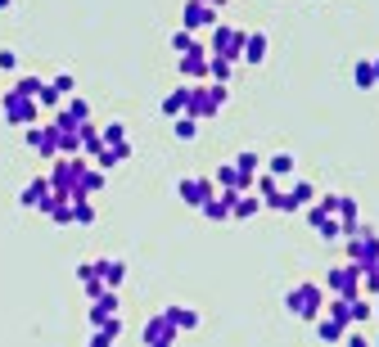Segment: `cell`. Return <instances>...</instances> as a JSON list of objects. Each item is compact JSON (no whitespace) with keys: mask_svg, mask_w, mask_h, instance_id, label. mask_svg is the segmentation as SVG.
Segmentation results:
<instances>
[{"mask_svg":"<svg viewBox=\"0 0 379 347\" xmlns=\"http://www.w3.org/2000/svg\"><path fill=\"white\" fill-rule=\"evenodd\" d=\"M0 108H5V118L14 122V127H32V122H36V99L32 95H18L14 86L0 91Z\"/></svg>","mask_w":379,"mask_h":347,"instance_id":"obj_6","label":"cell"},{"mask_svg":"<svg viewBox=\"0 0 379 347\" xmlns=\"http://www.w3.org/2000/svg\"><path fill=\"white\" fill-rule=\"evenodd\" d=\"M95 275H100L104 289H122V280H127V262H122V257H100V262H95Z\"/></svg>","mask_w":379,"mask_h":347,"instance_id":"obj_16","label":"cell"},{"mask_svg":"<svg viewBox=\"0 0 379 347\" xmlns=\"http://www.w3.org/2000/svg\"><path fill=\"white\" fill-rule=\"evenodd\" d=\"M18 68V55L14 50H0V72H14Z\"/></svg>","mask_w":379,"mask_h":347,"instance_id":"obj_44","label":"cell"},{"mask_svg":"<svg viewBox=\"0 0 379 347\" xmlns=\"http://www.w3.org/2000/svg\"><path fill=\"white\" fill-rule=\"evenodd\" d=\"M352 81H357L361 91H370V86H379V77H375V64H370V59H357V64H352Z\"/></svg>","mask_w":379,"mask_h":347,"instance_id":"obj_30","label":"cell"},{"mask_svg":"<svg viewBox=\"0 0 379 347\" xmlns=\"http://www.w3.org/2000/svg\"><path fill=\"white\" fill-rule=\"evenodd\" d=\"M348 329H352L348 320H339V316H329V312L316 316V339L329 343V347H339V343H344V334H348Z\"/></svg>","mask_w":379,"mask_h":347,"instance_id":"obj_12","label":"cell"},{"mask_svg":"<svg viewBox=\"0 0 379 347\" xmlns=\"http://www.w3.org/2000/svg\"><path fill=\"white\" fill-rule=\"evenodd\" d=\"M23 140L28 149H36V158H55V140H50V122H32V127H23Z\"/></svg>","mask_w":379,"mask_h":347,"instance_id":"obj_13","label":"cell"},{"mask_svg":"<svg viewBox=\"0 0 379 347\" xmlns=\"http://www.w3.org/2000/svg\"><path fill=\"white\" fill-rule=\"evenodd\" d=\"M266 50H271L266 32H244V50H239V59H244L249 68H262V64H266Z\"/></svg>","mask_w":379,"mask_h":347,"instance_id":"obj_11","label":"cell"},{"mask_svg":"<svg viewBox=\"0 0 379 347\" xmlns=\"http://www.w3.org/2000/svg\"><path fill=\"white\" fill-rule=\"evenodd\" d=\"M230 163H235V171H239V176H249V181L262 171V158H258V149H239V154L230 158Z\"/></svg>","mask_w":379,"mask_h":347,"instance_id":"obj_27","label":"cell"},{"mask_svg":"<svg viewBox=\"0 0 379 347\" xmlns=\"http://www.w3.org/2000/svg\"><path fill=\"white\" fill-rule=\"evenodd\" d=\"M100 140H104V144L127 140V127H122V122H108V127H100Z\"/></svg>","mask_w":379,"mask_h":347,"instance_id":"obj_40","label":"cell"},{"mask_svg":"<svg viewBox=\"0 0 379 347\" xmlns=\"http://www.w3.org/2000/svg\"><path fill=\"white\" fill-rule=\"evenodd\" d=\"M199 212L208 217V221H230V194H222V190H217L213 198H208V203L199 207Z\"/></svg>","mask_w":379,"mask_h":347,"instance_id":"obj_26","label":"cell"},{"mask_svg":"<svg viewBox=\"0 0 379 347\" xmlns=\"http://www.w3.org/2000/svg\"><path fill=\"white\" fill-rule=\"evenodd\" d=\"M293 167H298V163H293V154H289V149H276V154L266 158V171H271L276 181H289V176H293Z\"/></svg>","mask_w":379,"mask_h":347,"instance_id":"obj_24","label":"cell"},{"mask_svg":"<svg viewBox=\"0 0 379 347\" xmlns=\"http://www.w3.org/2000/svg\"><path fill=\"white\" fill-rule=\"evenodd\" d=\"M203 5H213V9H222V5H226V0H203Z\"/></svg>","mask_w":379,"mask_h":347,"instance_id":"obj_46","label":"cell"},{"mask_svg":"<svg viewBox=\"0 0 379 347\" xmlns=\"http://www.w3.org/2000/svg\"><path fill=\"white\" fill-rule=\"evenodd\" d=\"M370 302H375V320H379V297H370Z\"/></svg>","mask_w":379,"mask_h":347,"instance_id":"obj_47","label":"cell"},{"mask_svg":"<svg viewBox=\"0 0 379 347\" xmlns=\"http://www.w3.org/2000/svg\"><path fill=\"white\" fill-rule=\"evenodd\" d=\"M226 108V86H217V81H199V86H190V108H186V118L194 122H208V118H217Z\"/></svg>","mask_w":379,"mask_h":347,"instance_id":"obj_2","label":"cell"},{"mask_svg":"<svg viewBox=\"0 0 379 347\" xmlns=\"http://www.w3.org/2000/svg\"><path fill=\"white\" fill-rule=\"evenodd\" d=\"M285 312L289 316H298V320H316L325 312V289L316 280H302V284H293V289L285 293Z\"/></svg>","mask_w":379,"mask_h":347,"instance_id":"obj_1","label":"cell"},{"mask_svg":"<svg viewBox=\"0 0 379 347\" xmlns=\"http://www.w3.org/2000/svg\"><path fill=\"white\" fill-rule=\"evenodd\" d=\"M208 55H222L230 64H239V50H244V28H230V23H217L213 28V41H203Z\"/></svg>","mask_w":379,"mask_h":347,"instance_id":"obj_4","label":"cell"},{"mask_svg":"<svg viewBox=\"0 0 379 347\" xmlns=\"http://www.w3.org/2000/svg\"><path fill=\"white\" fill-rule=\"evenodd\" d=\"M230 77H235V64L222 55H208V81H217V86H226Z\"/></svg>","mask_w":379,"mask_h":347,"instance_id":"obj_28","label":"cell"},{"mask_svg":"<svg viewBox=\"0 0 379 347\" xmlns=\"http://www.w3.org/2000/svg\"><path fill=\"white\" fill-rule=\"evenodd\" d=\"M108 149V154H113L118 158V163H127V158H131V140H118V144H104Z\"/></svg>","mask_w":379,"mask_h":347,"instance_id":"obj_43","label":"cell"},{"mask_svg":"<svg viewBox=\"0 0 379 347\" xmlns=\"http://www.w3.org/2000/svg\"><path fill=\"white\" fill-rule=\"evenodd\" d=\"M86 347H95V343H86Z\"/></svg>","mask_w":379,"mask_h":347,"instance_id":"obj_51","label":"cell"},{"mask_svg":"<svg viewBox=\"0 0 379 347\" xmlns=\"http://www.w3.org/2000/svg\"><path fill=\"white\" fill-rule=\"evenodd\" d=\"M181 59V72H186V77H208V45L199 41L194 50H186V55H176Z\"/></svg>","mask_w":379,"mask_h":347,"instance_id":"obj_19","label":"cell"},{"mask_svg":"<svg viewBox=\"0 0 379 347\" xmlns=\"http://www.w3.org/2000/svg\"><path fill=\"white\" fill-rule=\"evenodd\" d=\"M253 217H262V198L253 190L230 194V221H253Z\"/></svg>","mask_w":379,"mask_h":347,"instance_id":"obj_14","label":"cell"},{"mask_svg":"<svg viewBox=\"0 0 379 347\" xmlns=\"http://www.w3.org/2000/svg\"><path fill=\"white\" fill-rule=\"evenodd\" d=\"M370 64H375V77H379V59H370Z\"/></svg>","mask_w":379,"mask_h":347,"instance_id":"obj_49","label":"cell"},{"mask_svg":"<svg viewBox=\"0 0 379 347\" xmlns=\"http://www.w3.org/2000/svg\"><path fill=\"white\" fill-rule=\"evenodd\" d=\"M45 217L55 221V226H72V198H64V194H50L45 198V207H41Z\"/></svg>","mask_w":379,"mask_h":347,"instance_id":"obj_21","label":"cell"},{"mask_svg":"<svg viewBox=\"0 0 379 347\" xmlns=\"http://www.w3.org/2000/svg\"><path fill=\"white\" fill-rule=\"evenodd\" d=\"M59 104H64V99H59V91H55L50 81H45L41 91H36V108H59Z\"/></svg>","mask_w":379,"mask_h":347,"instance_id":"obj_37","label":"cell"},{"mask_svg":"<svg viewBox=\"0 0 379 347\" xmlns=\"http://www.w3.org/2000/svg\"><path fill=\"white\" fill-rule=\"evenodd\" d=\"M91 163H95V167H100V171H113V167H118V158H113V154H108V149H100V154H95V158H91Z\"/></svg>","mask_w":379,"mask_h":347,"instance_id":"obj_42","label":"cell"},{"mask_svg":"<svg viewBox=\"0 0 379 347\" xmlns=\"http://www.w3.org/2000/svg\"><path fill=\"white\" fill-rule=\"evenodd\" d=\"M77 280H81V284H91V280H100V275H95V262H81V266H77Z\"/></svg>","mask_w":379,"mask_h":347,"instance_id":"obj_45","label":"cell"},{"mask_svg":"<svg viewBox=\"0 0 379 347\" xmlns=\"http://www.w3.org/2000/svg\"><path fill=\"white\" fill-rule=\"evenodd\" d=\"M285 198L293 203V212H302V207L316 198V185L312 181H298V176H289V190H285Z\"/></svg>","mask_w":379,"mask_h":347,"instance_id":"obj_22","label":"cell"},{"mask_svg":"<svg viewBox=\"0 0 379 347\" xmlns=\"http://www.w3.org/2000/svg\"><path fill=\"white\" fill-rule=\"evenodd\" d=\"M167 45H172L176 55H186V50H194V45H199V41H194V32H186V28H176V32H172V41H167Z\"/></svg>","mask_w":379,"mask_h":347,"instance_id":"obj_35","label":"cell"},{"mask_svg":"<svg viewBox=\"0 0 379 347\" xmlns=\"http://www.w3.org/2000/svg\"><path fill=\"white\" fill-rule=\"evenodd\" d=\"M339 347H375V343H370V334H366L361 325H352V329L344 334V343H339Z\"/></svg>","mask_w":379,"mask_h":347,"instance_id":"obj_36","label":"cell"},{"mask_svg":"<svg viewBox=\"0 0 379 347\" xmlns=\"http://www.w3.org/2000/svg\"><path fill=\"white\" fill-rule=\"evenodd\" d=\"M108 185V171H100L95 163H86V171H81V181H77V190H72V198H91V194H100Z\"/></svg>","mask_w":379,"mask_h":347,"instance_id":"obj_18","label":"cell"},{"mask_svg":"<svg viewBox=\"0 0 379 347\" xmlns=\"http://www.w3.org/2000/svg\"><path fill=\"white\" fill-rule=\"evenodd\" d=\"M181 28L186 32H213L217 28V9L203 0H181Z\"/></svg>","mask_w":379,"mask_h":347,"instance_id":"obj_8","label":"cell"},{"mask_svg":"<svg viewBox=\"0 0 379 347\" xmlns=\"http://www.w3.org/2000/svg\"><path fill=\"white\" fill-rule=\"evenodd\" d=\"M361 293L366 297H379V262H370L361 271Z\"/></svg>","mask_w":379,"mask_h":347,"instance_id":"obj_33","label":"cell"},{"mask_svg":"<svg viewBox=\"0 0 379 347\" xmlns=\"http://www.w3.org/2000/svg\"><path fill=\"white\" fill-rule=\"evenodd\" d=\"M334 217H339V221H361V207H357V198L339 194V207H334Z\"/></svg>","mask_w":379,"mask_h":347,"instance_id":"obj_32","label":"cell"},{"mask_svg":"<svg viewBox=\"0 0 379 347\" xmlns=\"http://www.w3.org/2000/svg\"><path fill=\"white\" fill-rule=\"evenodd\" d=\"M344 320H348V325H370V320H375V302L366 293L344 297Z\"/></svg>","mask_w":379,"mask_h":347,"instance_id":"obj_15","label":"cell"},{"mask_svg":"<svg viewBox=\"0 0 379 347\" xmlns=\"http://www.w3.org/2000/svg\"><path fill=\"white\" fill-rule=\"evenodd\" d=\"M172 131H176V140H194V135H199V122L194 118H172Z\"/></svg>","mask_w":379,"mask_h":347,"instance_id":"obj_34","label":"cell"},{"mask_svg":"<svg viewBox=\"0 0 379 347\" xmlns=\"http://www.w3.org/2000/svg\"><path fill=\"white\" fill-rule=\"evenodd\" d=\"M348 262L357 266V271H366L370 262H379V234L375 230L361 226V234H352V239H348Z\"/></svg>","mask_w":379,"mask_h":347,"instance_id":"obj_7","label":"cell"},{"mask_svg":"<svg viewBox=\"0 0 379 347\" xmlns=\"http://www.w3.org/2000/svg\"><path fill=\"white\" fill-rule=\"evenodd\" d=\"M140 343H145V347H176V325H172V320H167L163 312H158V316L145 320Z\"/></svg>","mask_w":379,"mask_h":347,"instance_id":"obj_9","label":"cell"},{"mask_svg":"<svg viewBox=\"0 0 379 347\" xmlns=\"http://www.w3.org/2000/svg\"><path fill=\"white\" fill-rule=\"evenodd\" d=\"M163 316L176 325V334H186V329H199V312H194V307H167Z\"/></svg>","mask_w":379,"mask_h":347,"instance_id":"obj_25","label":"cell"},{"mask_svg":"<svg viewBox=\"0 0 379 347\" xmlns=\"http://www.w3.org/2000/svg\"><path fill=\"white\" fill-rule=\"evenodd\" d=\"M316 234H325V239H344V230H339V217H325L321 226H316Z\"/></svg>","mask_w":379,"mask_h":347,"instance_id":"obj_41","label":"cell"},{"mask_svg":"<svg viewBox=\"0 0 379 347\" xmlns=\"http://www.w3.org/2000/svg\"><path fill=\"white\" fill-rule=\"evenodd\" d=\"M9 5H14V0H0V9H9Z\"/></svg>","mask_w":379,"mask_h":347,"instance_id":"obj_48","label":"cell"},{"mask_svg":"<svg viewBox=\"0 0 379 347\" xmlns=\"http://www.w3.org/2000/svg\"><path fill=\"white\" fill-rule=\"evenodd\" d=\"M186 108H190V86H176V91L163 99V118H167V122H172V118H186Z\"/></svg>","mask_w":379,"mask_h":347,"instance_id":"obj_23","label":"cell"},{"mask_svg":"<svg viewBox=\"0 0 379 347\" xmlns=\"http://www.w3.org/2000/svg\"><path fill=\"white\" fill-rule=\"evenodd\" d=\"M55 190H50V181H32V185H23V194H18V203L23 207H36V212H41V207H45V198H50Z\"/></svg>","mask_w":379,"mask_h":347,"instance_id":"obj_20","label":"cell"},{"mask_svg":"<svg viewBox=\"0 0 379 347\" xmlns=\"http://www.w3.org/2000/svg\"><path fill=\"white\" fill-rule=\"evenodd\" d=\"M334 207H339V194H316L312 203L302 207V217H307V226L316 230V226H321L325 217H334Z\"/></svg>","mask_w":379,"mask_h":347,"instance_id":"obj_17","label":"cell"},{"mask_svg":"<svg viewBox=\"0 0 379 347\" xmlns=\"http://www.w3.org/2000/svg\"><path fill=\"white\" fill-rule=\"evenodd\" d=\"M100 316H118V289H104L100 297H91V320Z\"/></svg>","mask_w":379,"mask_h":347,"instance_id":"obj_29","label":"cell"},{"mask_svg":"<svg viewBox=\"0 0 379 347\" xmlns=\"http://www.w3.org/2000/svg\"><path fill=\"white\" fill-rule=\"evenodd\" d=\"M72 226H95V203L91 198H72Z\"/></svg>","mask_w":379,"mask_h":347,"instance_id":"obj_31","label":"cell"},{"mask_svg":"<svg viewBox=\"0 0 379 347\" xmlns=\"http://www.w3.org/2000/svg\"><path fill=\"white\" fill-rule=\"evenodd\" d=\"M325 293H334V297H357L361 293V271L344 262V266H334V271H325V284H321Z\"/></svg>","mask_w":379,"mask_h":347,"instance_id":"obj_5","label":"cell"},{"mask_svg":"<svg viewBox=\"0 0 379 347\" xmlns=\"http://www.w3.org/2000/svg\"><path fill=\"white\" fill-rule=\"evenodd\" d=\"M370 343H375V347H379V334H375V339H370Z\"/></svg>","mask_w":379,"mask_h":347,"instance_id":"obj_50","label":"cell"},{"mask_svg":"<svg viewBox=\"0 0 379 347\" xmlns=\"http://www.w3.org/2000/svg\"><path fill=\"white\" fill-rule=\"evenodd\" d=\"M41 86H45L41 77H32V72H23V77L14 81V91H18V95H32V99H36V91H41Z\"/></svg>","mask_w":379,"mask_h":347,"instance_id":"obj_39","label":"cell"},{"mask_svg":"<svg viewBox=\"0 0 379 347\" xmlns=\"http://www.w3.org/2000/svg\"><path fill=\"white\" fill-rule=\"evenodd\" d=\"M50 190L55 194H64V198H72V190H77V181H81V171H86V163L91 158H81V154H72V158H50Z\"/></svg>","mask_w":379,"mask_h":347,"instance_id":"obj_3","label":"cell"},{"mask_svg":"<svg viewBox=\"0 0 379 347\" xmlns=\"http://www.w3.org/2000/svg\"><path fill=\"white\" fill-rule=\"evenodd\" d=\"M176 194H181V203H190V207H203L208 198L217 194V185L208 181V176H186V181H176Z\"/></svg>","mask_w":379,"mask_h":347,"instance_id":"obj_10","label":"cell"},{"mask_svg":"<svg viewBox=\"0 0 379 347\" xmlns=\"http://www.w3.org/2000/svg\"><path fill=\"white\" fill-rule=\"evenodd\" d=\"M55 91H59V99H68V95H77V77H72V72H59V77L50 81Z\"/></svg>","mask_w":379,"mask_h":347,"instance_id":"obj_38","label":"cell"}]
</instances>
